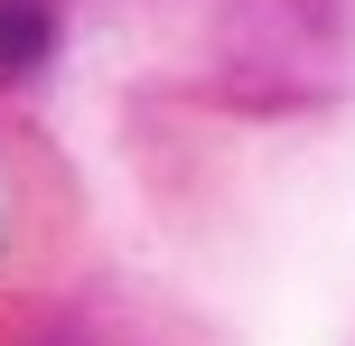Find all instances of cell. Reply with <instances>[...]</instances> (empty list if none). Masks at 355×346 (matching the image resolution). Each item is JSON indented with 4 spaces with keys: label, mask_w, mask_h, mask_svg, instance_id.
Returning <instances> with one entry per match:
<instances>
[{
    "label": "cell",
    "mask_w": 355,
    "mask_h": 346,
    "mask_svg": "<svg viewBox=\"0 0 355 346\" xmlns=\"http://www.w3.org/2000/svg\"><path fill=\"white\" fill-rule=\"evenodd\" d=\"M56 56V0H0V85H28Z\"/></svg>",
    "instance_id": "1"
}]
</instances>
